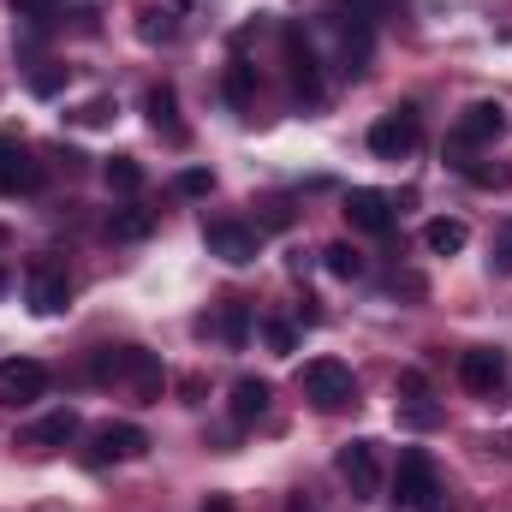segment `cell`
Here are the masks:
<instances>
[{
    "instance_id": "1f68e13d",
    "label": "cell",
    "mask_w": 512,
    "mask_h": 512,
    "mask_svg": "<svg viewBox=\"0 0 512 512\" xmlns=\"http://www.w3.org/2000/svg\"><path fill=\"white\" fill-rule=\"evenodd\" d=\"M489 268H495V274H512V227L501 233V245H495V256H489Z\"/></svg>"
},
{
    "instance_id": "7c38bea8",
    "label": "cell",
    "mask_w": 512,
    "mask_h": 512,
    "mask_svg": "<svg viewBox=\"0 0 512 512\" xmlns=\"http://www.w3.org/2000/svg\"><path fill=\"white\" fill-rule=\"evenodd\" d=\"M507 131V108L501 102H471L465 114H459V126H453V143L459 149H483V143H495Z\"/></svg>"
},
{
    "instance_id": "f1b7e54d",
    "label": "cell",
    "mask_w": 512,
    "mask_h": 512,
    "mask_svg": "<svg viewBox=\"0 0 512 512\" xmlns=\"http://www.w3.org/2000/svg\"><path fill=\"white\" fill-rule=\"evenodd\" d=\"M173 191H179V197H209V191H215V173H203V167H185V173L173 179Z\"/></svg>"
},
{
    "instance_id": "277c9868",
    "label": "cell",
    "mask_w": 512,
    "mask_h": 512,
    "mask_svg": "<svg viewBox=\"0 0 512 512\" xmlns=\"http://www.w3.org/2000/svg\"><path fill=\"white\" fill-rule=\"evenodd\" d=\"M24 304H30L36 316H60V310L72 304V274H66V262L30 256V262H24Z\"/></svg>"
},
{
    "instance_id": "4fadbf2b",
    "label": "cell",
    "mask_w": 512,
    "mask_h": 512,
    "mask_svg": "<svg viewBox=\"0 0 512 512\" xmlns=\"http://www.w3.org/2000/svg\"><path fill=\"white\" fill-rule=\"evenodd\" d=\"M42 185V167L30 161V149L18 137H0V197H18V191H36Z\"/></svg>"
},
{
    "instance_id": "9c48e42d",
    "label": "cell",
    "mask_w": 512,
    "mask_h": 512,
    "mask_svg": "<svg viewBox=\"0 0 512 512\" xmlns=\"http://www.w3.org/2000/svg\"><path fill=\"white\" fill-rule=\"evenodd\" d=\"M203 245H209V256H221V262H233V268L256 262V251H262L256 227H245V221H209V227H203Z\"/></svg>"
},
{
    "instance_id": "ffe728a7",
    "label": "cell",
    "mask_w": 512,
    "mask_h": 512,
    "mask_svg": "<svg viewBox=\"0 0 512 512\" xmlns=\"http://www.w3.org/2000/svg\"><path fill=\"white\" fill-rule=\"evenodd\" d=\"M149 233H155V209H143V203L108 215V239H120V245H137V239H149Z\"/></svg>"
},
{
    "instance_id": "5b68a950",
    "label": "cell",
    "mask_w": 512,
    "mask_h": 512,
    "mask_svg": "<svg viewBox=\"0 0 512 512\" xmlns=\"http://www.w3.org/2000/svg\"><path fill=\"white\" fill-rule=\"evenodd\" d=\"M417 143H423V120H417V108H393V114H382V120L370 126V149H376L382 161H405Z\"/></svg>"
},
{
    "instance_id": "d4e9b609",
    "label": "cell",
    "mask_w": 512,
    "mask_h": 512,
    "mask_svg": "<svg viewBox=\"0 0 512 512\" xmlns=\"http://www.w3.org/2000/svg\"><path fill=\"white\" fill-rule=\"evenodd\" d=\"M322 262H328V274H334V280H358V274H364V256H358V245H346V239H340V245H328Z\"/></svg>"
},
{
    "instance_id": "603a6c76",
    "label": "cell",
    "mask_w": 512,
    "mask_h": 512,
    "mask_svg": "<svg viewBox=\"0 0 512 512\" xmlns=\"http://www.w3.org/2000/svg\"><path fill=\"white\" fill-rule=\"evenodd\" d=\"M221 96H227L233 108H251V102H256V66H251V60H233V66H227Z\"/></svg>"
},
{
    "instance_id": "8992f818",
    "label": "cell",
    "mask_w": 512,
    "mask_h": 512,
    "mask_svg": "<svg viewBox=\"0 0 512 512\" xmlns=\"http://www.w3.org/2000/svg\"><path fill=\"white\" fill-rule=\"evenodd\" d=\"M280 48H286V78H292V96L316 108V102H322V66H316V48L304 42V30H298V24L280 36Z\"/></svg>"
},
{
    "instance_id": "d6a6232c",
    "label": "cell",
    "mask_w": 512,
    "mask_h": 512,
    "mask_svg": "<svg viewBox=\"0 0 512 512\" xmlns=\"http://www.w3.org/2000/svg\"><path fill=\"white\" fill-rule=\"evenodd\" d=\"M203 512H233V501H227V495H209V501H203Z\"/></svg>"
},
{
    "instance_id": "3957f363",
    "label": "cell",
    "mask_w": 512,
    "mask_h": 512,
    "mask_svg": "<svg viewBox=\"0 0 512 512\" xmlns=\"http://www.w3.org/2000/svg\"><path fill=\"white\" fill-rule=\"evenodd\" d=\"M298 387H304V399H310L316 411H346V405H358V376H352V364H340V358H310V364L298 370Z\"/></svg>"
},
{
    "instance_id": "2e32d148",
    "label": "cell",
    "mask_w": 512,
    "mask_h": 512,
    "mask_svg": "<svg viewBox=\"0 0 512 512\" xmlns=\"http://www.w3.org/2000/svg\"><path fill=\"white\" fill-rule=\"evenodd\" d=\"M399 417H405L411 429H435V423H441V405H429L423 370H405V376H399Z\"/></svg>"
},
{
    "instance_id": "83f0119b",
    "label": "cell",
    "mask_w": 512,
    "mask_h": 512,
    "mask_svg": "<svg viewBox=\"0 0 512 512\" xmlns=\"http://www.w3.org/2000/svg\"><path fill=\"white\" fill-rule=\"evenodd\" d=\"M459 167H465V179L483 185V191H507L512 185V167H477V161H459Z\"/></svg>"
},
{
    "instance_id": "7a4b0ae2",
    "label": "cell",
    "mask_w": 512,
    "mask_h": 512,
    "mask_svg": "<svg viewBox=\"0 0 512 512\" xmlns=\"http://www.w3.org/2000/svg\"><path fill=\"white\" fill-rule=\"evenodd\" d=\"M90 376H96V382L131 387L143 405L161 399V364H155V352H143V346H102V352L90 358Z\"/></svg>"
},
{
    "instance_id": "ac0fdd59",
    "label": "cell",
    "mask_w": 512,
    "mask_h": 512,
    "mask_svg": "<svg viewBox=\"0 0 512 512\" xmlns=\"http://www.w3.org/2000/svg\"><path fill=\"white\" fill-rule=\"evenodd\" d=\"M268 399H274V387L262 382V376H239L233 382V423H256L268 411Z\"/></svg>"
},
{
    "instance_id": "e0dca14e",
    "label": "cell",
    "mask_w": 512,
    "mask_h": 512,
    "mask_svg": "<svg viewBox=\"0 0 512 512\" xmlns=\"http://www.w3.org/2000/svg\"><path fill=\"white\" fill-rule=\"evenodd\" d=\"M143 114H149V126L161 131L167 143H185V120H179V96H173L167 84H155V90L143 96Z\"/></svg>"
},
{
    "instance_id": "7402d4cb",
    "label": "cell",
    "mask_w": 512,
    "mask_h": 512,
    "mask_svg": "<svg viewBox=\"0 0 512 512\" xmlns=\"http://www.w3.org/2000/svg\"><path fill=\"white\" fill-rule=\"evenodd\" d=\"M215 328H221V340H227V346L239 352V346L251 340V304H245V298H227V304H221V322H215Z\"/></svg>"
},
{
    "instance_id": "e575fe53",
    "label": "cell",
    "mask_w": 512,
    "mask_h": 512,
    "mask_svg": "<svg viewBox=\"0 0 512 512\" xmlns=\"http://www.w3.org/2000/svg\"><path fill=\"white\" fill-rule=\"evenodd\" d=\"M173 6H191V0H173Z\"/></svg>"
},
{
    "instance_id": "484cf974",
    "label": "cell",
    "mask_w": 512,
    "mask_h": 512,
    "mask_svg": "<svg viewBox=\"0 0 512 512\" xmlns=\"http://www.w3.org/2000/svg\"><path fill=\"white\" fill-rule=\"evenodd\" d=\"M60 90H66V66L36 60V66H30V96H42V102H48V96H60Z\"/></svg>"
},
{
    "instance_id": "30bf717a",
    "label": "cell",
    "mask_w": 512,
    "mask_h": 512,
    "mask_svg": "<svg viewBox=\"0 0 512 512\" xmlns=\"http://www.w3.org/2000/svg\"><path fill=\"white\" fill-rule=\"evenodd\" d=\"M48 393V370L36 364V358H6L0 364V405H36Z\"/></svg>"
},
{
    "instance_id": "d6986e66",
    "label": "cell",
    "mask_w": 512,
    "mask_h": 512,
    "mask_svg": "<svg viewBox=\"0 0 512 512\" xmlns=\"http://www.w3.org/2000/svg\"><path fill=\"white\" fill-rule=\"evenodd\" d=\"M423 245L435 256H459L465 245H471V227L465 221H453V215H435L429 227H423Z\"/></svg>"
},
{
    "instance_id": "4316f807",
    "label": "cell",
    "mask_w": 512,
    "mask_h": 512,
    "mask_svg": "<svg viewBox=\"0 0 512 512\" xmlns=\"http://www.w3.org/2000/svg\"><path fill=\"white\" fill-rule=\"evenodd\" d=\"M137 36H143V42H173V12L143 6V12H137Z\"/></svg>"
},
{
    "instance_id": "5bb4252c",
    "label": "cell",
    "mask_w": 512,
    "mask_h": 512,
    "mask_svg": "<svg viewBox=\"0 0 512 512\" xmlns=\"http://www.w3.org/2000/svg\"><path fill=\"white\" fill-rule=\"evenodd\" d=\"M459 382L471 387V393H495V387L507 382V352H501V346L465 352V358H459Z\"/></svg>"
},
{
    "instance_id": "52a82bcc",
    "label": "cell",
    "mask_w": 512,
    "mask_h": 512,
    "mask_svg": "<svg viewBox=\"0 0 512 512\" xmlns=\"http://www.w3.org/2000/svg\"><path fill=\"white\" fill-rule=\"evenodd\" d=\"M334 465H340V477L352 483V495H358V501L382 495V459H376V441H346Z\"/></svg>"
},
{
    "instance_id": "44dd1931",
    "label": "cell",
    "mask_w": 512,
    "mask_h": 512,
    "mask_svg": "<svg viewBox=\"0 0 512 512\" xmlns=\"http://www.w3.org/2000/svg\"><path fill=\"white\" fill-rule=\"evenodd\" d=\"M60 12H66V0H12V18H18V30H54L60 24Z\"/></svg>"
},
{
    "instance_id": "ba28073f",
    "label": "cell",
    "mask_w": 512,
    "mask_h": 512,
    "mask_svg": "<svg viewBox=\"0 0 512 512\" xmlns=\"http://www.w3.org/2000/svg\"><path fill=\"white\" fill-rule=\"evenodd\" d=\"M149 453V435L137 429V423H102L96 435H90V465H114V459H143Z\"/></svg>"
},
{
    "instance_id": "8fae6325",
    "label": "cell",
    "mask_w": 512,
    "mask_h": 512,
    "mask_svg": "<svg viewBox=\"0 0 512 512\" xmlns=\"http://www.w3.org/2000/svg\"><path fill=\"white\" fill-rule=\"evenodd\" d=\"M346 221H352L358 233H370V239H387V233H393V197H387V191H370V185L346 191Z\"/></svg>"
},
{
    "instance_id": "6da1fadb",
    "label": "cell",
    "mask_w": 512,
    "mask_h": 512,
    "mask_svg": "<svg viewBox=\"0 0 512 512\" xmlns=\"http://www.w3.org/2000/svg\"><path fill=\"white\" fill-rule=\"evenodd\" d=\"M393 512H447V489L435 477V459L423 447H405L399 453V471H393V495H387Z\"/></svg>"
},
{
    "instance_id": "d590c367",
    "label": "cell",
    "mask_w": 512,
    "mask_h": 512,
    "mask_svg": "<svg viewBox=\"0 0 512 512\" xmlns=\"http://www.w3.org/2000/svg\"><path fill=\"white\" fill-rule=\"evenodd\" d=\"M0 292H6V274H0Z\"/></svg>"
},
{
    "instance_id": "f546056e",
    "label": "cell",
    "mask_w": 512,
    "mask_h": 512,
    "mask_svg": "<svg viewBox=\"0 0 512 512\" xmlns=\"http://www.w3.org/2000/svg\"><path fill=\"white\" fill-rule=\"evenodd\" d=\"M262 346H268V352H280V358H286V352H292V346H298V328H292V322H262Z\"/></svg>"
},
{
    "instance_id": "cb8c5ba5",
    "label": "cell",
    "mask_w": 512,
    "mask_h": 512,
    "mask_svg": "<svg viewBox=\"0 0 512 512\" xmlns=\"http://www.w3.org/2000/svg\"><path fill=\"white\" fill-rule=\"evenodd\" d=\"M108 185H114L120 197H137V191H143V161H137V155H114V161H108Z\"/></svg>"
},
{
    "instance_id": "836d02e7",
    "label": "cell",
    "mask_w": 512,
    "mask_h": 512,
    "mask_svg": "<svg viewBox=\"0 0 512 512\" xmlns=\"http://www.w3.org/2000/svg\"><path fill=\"white\" fill-rule=\"evenodd\" d=\"M286 512H322V507H316V501H304V495H292V501H286Z\"/></svg>"
},
{
    "instance_id": "4dcf8cb0",
    "label": "cell",
    "mask_w": 512,
    "mask_h": 512,
    "mask_svg": "<svg viewBox=\"0 0 512 512\" xmlns=\"http://www.w3.org/2000/svg\"><path fill=\"white\" fill-rule=\"evenodd\" d=\"M72 120H78V126H108V120H114V102H108V96H96V102H84Z\"/></svg>"
},
{
    "instance_id": "9a60e30c",
    "label": "cell",
    "mask_w": 512,
    "mask_h": 512,
    "mask_svg": "<svg viewBox=\"0 0 512 512\" xmlns=\"http://www.w3.org/2000/svg\"><path fill=\"white\" fill-rule=\"evenodd\" d=\"M78 429H84V423H78V411H72V405H60V411H48L42 423H30V429H24V447L54 453V447H72V441H78Z\"/></svg>"
}]
</instances>
